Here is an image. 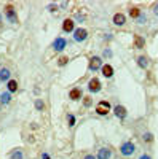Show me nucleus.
I'll list each match as a JSON object with an SVG mask.
<instances>
[{
  "label": "nucleus",
  "mask_w": 158,
  "mask_h": 159,
  "mask_svg": "<svg viewBox=\"0 0 158 159\" xmlns=\"http://www.w3.org/2000/svg\"><path fill=\"white\" fill-rule=\"evenodd\" d=\"M134 42H136V48H144V45H146V40H144L141 35L134 37Z\"/></svg>",
  "instance_id": "obj_17"
},
{
  "label": "nucleus",
  "mask_w": 158,
  "mask_h": 159,
  "mask_svg": "<svg viewBox=\"0 0 158 159\" xmlns=\"http://www.w3.org/2000/svg\"><path fill=\"white\" fill-rule=\"evenodd\" d=\"M134 151H136V145L133 143V142H125V143H122V147H120V153L123 154V156H133L134 154Z\"/></svg>",
  "instance_id": "obj_1"
},
{
  "label": "nucleus",
  "mask_w": 158,
  "mask_h": 159,
  "mask_svg": "<svg viewBox=\"0 0 158 159\" xmlns=\"http://www.w3.org/2000/svg\"><path fill=\"white\" fill-rule=\"evenodd\" d=\"M5 15H7V18L10 19V22H13V24L18 22V15H16L15 8H13V5H7V7H5Z\"/></svg>",
  "instance_id": "obj_4"
},
{
  "label": "nucleus",
  "mask_w": 158,
  "mask_h": 159,
  "mask_svg": "<svg viewBox=\"0 0 158 159\" xmlns=\"http://www.w3.org/2000/svg\"><path fill=\"white\" fill-rule=\"evenodd\" d=\"M7 88H8L10 94H11V92H16V91H18V81H16V80H10L8 84H7Z\"/></svg>",
  "instance_id": "obj_15"
},
{
  "label": "nucleus",
  "mask_w": 158,
  "mask_h": 159,
  "mask_svg": "<svg viewBox=\"0 0 158 159\" xmlns=\"http://www.w3.org/2000/svg\"><path fill=\"white\" fill-rule=\"evenodd\" d=\"M58 10V7H55V5H50V11H56Z\"/></svg>",
  "instance_id": "obj_32"
},
{
  "label": "nucleus",
  "mask_w": 158,
  "mask_h": 159,
  "mask_svg": "<svg viewBox=\"0 0 158 159\" xmlns=\"http://www.w3.org/2000/svg\"><path fill=\"white\" fill-rule=\"evenodd\" d=\"M83 159H96V157H94V156H93V154H86V156H85V157H83Z\"/></svg>",
  "instance_id": "obj_29"
},
{
  "label": "nucleus",
  "mask_w": 158,
  "mask_h": 159,
  "mask_svg": "<svg viewBox=\"0 0 158 159\" xmlns=\"http://www.w3.org/2000/svg\"><path fill=\"white\" fill-rule=\"evenodd\" d=\"M65 45H67V42H65L62 37H58V38L55 40V43H53V48H55L56 51H62V49L65 48Z\"/></svg>",
  "instance_id": "obj_8"
},
{
  "label": "nucleus",
  "mask_w": 158,
  "mask_h": 159,
  "mask_svg": "<svg viewBox=\"0 0 158 159\" xmlns=\"http://www.w3.org/2000/svg\"><path fill=\"white\" fill-rule=\"evenodd\" d=\"M110 156H112L110 148H105V147L99 148V151H98V159H110Z\"/></svg>",
  "instance_id": "obj_9"
},
{
  "label": "nucleus",
  "mask_w": 158,
  "mask_h": 159,
  "mask_svg": "<svg viewBox=\"0 0 158 159\" xmlns=\"http://www.w3.org/2000/svg\"><path fill=\"white\" fill-rule=\"evenodd\" d=\"M69 62V57H65V56H62L59 61H58V65H59V67H64V65L65 64H67Z\"/></svg>",
  "instance_id": "obj_22"
},
{
  "label": "nucleus",
  "mask_w": 158,
  "mask_h": 159,
  "mask_svg": "<svg viewBox=\"0 0 158 159\" xmlns=\"http://www.w3.org/2000/svg\"><path fill=\"white\" fill-rule=\"evenodd\" d=\"M10 76H11V72L8 69H0V81H10Z\"/></svg>",
  "instance_id": "obj_14"
},
{
  "label": "nucleus",
  "mask_w": 158,
  "mask_h": 159,
  "mask_svg": "<svg viewBox=\"0 0 158 159\" xmlns=\"http://www.w3.org/2000/svg\"><path fill=\"white\" fill-rule=\"evenodd\" d=\"M129 16H131V18H139V16H141V10L136 8V7L129 8Z\"/></svg>",
  "instance_id": "obj_19"
},
{
  "label": "nucleus",
  "mask_w": 158,
  "mask_h": 159,
  "mask_svg": "<svg viewBox=\"0 0 158 159\" xmlns=\"http://www.w3.org/2000/svg\"><path fill=\"white\" fill-rule=\"evenodd\" d=\"M110 103L107 102V100H101L98 105H96V113L98 115H101V116H104V115H107L109 111H110Z\"/></svg>",
  "instance_id": "obj_2"
},
{
  "label": "nucleus",
  "mask_w": 158,
  "mask_h": 159,
  "mask_svg": "<svg viewBox=\"0 0 158 159\" xmlns=\"http://www.w3.org/2000/svg\"><path fill=\"white\" fill-rule=\"evenodd\" d=\"M74 25H75V22L67 18V19L62 21V30L64 32H74Z\"/></svg>",
  "instance_id": "obj_11"
},
{
  "label": "nucleus",
  "mask_w": 158,
  "mask_h": 159,
  "mask_svg": "<svg viewBox=\"0 0 158 159\" xmlns=\"http://www.w3.org/2000/svg\"><path fill=\"white\" fill-rule=\"evenodd\" d=\"M0 25H2V16H0Z\"/></svg>",
  "instance_id": "obj_33"
},
{
  "label": "nucleus",
  "mask_w": 158,
  "mask_h": 159,
  "mask_svg": "<svg viewBox=\"0 0 158 159\" xmlns=\"http://www.w3.org/2000/svg\"><path fill=\"white\" fill-rule=\"evenodd\" d=\"M86 37H88V32L85 29H82V27L74 30V40H75V42H85Z\"/></svg>",
  "instance_id": "obj_5"
},
{
  "label": "nucleus",
  "mask_w": 158,
  "mask_h": 159,
  "mask_svg": "<svg viewBox=\"0 0 158 159\" xmlns=\"http://www.w3.org/2000/svg\"><path fill=\"white\" fill-rule=\"evenodd\" d=\"M137 21H139V24H144V22L147 21V16H146V15H142V13H141V16L137 18Z\"/></svg>",
  "instance_id": "obj_25"
},
{
  "label": "nucleus",
  "mask_w": 158,
  "mask_h": 159,
  "mask_svg": "<svg viewBox=\"0 0 158 159\" xmlns=\"http://www.w3.org/2000/svg\"><path fill=\"white\" fill-rule=\"evenodd\" d=\"M35 108H37V110H40V111H42V110L45 108V103H43V102H42L40 99H37V100H35Z\"/></svg>",
  "instance_id": "obj_21"
},
{
  "label": "nucleus",
  "mask_w": 158,
  "mask_h": 159,
  "mask_svg": "<svg viewBox=\"0 0 158 159\" xmlns=\"http://www.w3.org/2000/svg\"><path fill=\"white\" fill-rule=\"evenodd\" d=\"M42 159H51V157H50L48 153H43V154H42Z\"/></svg>",
  "instance_id": "obj_28"
},
{
  "label": "nucleus",
  "mask_w": 158,
  "mask_h": 159,
  "mask_svg": "<svg viewBox=\"0 0 158 159\" xmlns=\"http://www.w3.org/2000/svg\"><path fill=\"white\" fill-rule=\"evenodd\" d=\"M69 99H72V100L82 99V89H80V88H74V89H70V92H69Z\"/></svg>",
  "instance_id": "obj_13"
},
{
  "label": "nucleus",
  "mask_w": 158,
  "mask_h": 159,
  "mask_svg": "<svg viewBox=\"0 0 158 159\" xmlns=\"http://www.w3.org/2000/svg\"><path fill=\"white\" fill-rule=\"evenodd\" d=\"M102 67V61H101V57L99 56H93L89 59V64H88V69L91 70V72H96V70H99Z\"/></svg>",
  "instance_id": "obj_3"
},
{
  "label": "nucleus",
  "mask_w": 158,
  "mask_h": 159,
  "mask_svg": "<svg viewBox=\"0 0 158 159\" xmlns=\"http://www.w3.org/2000/svg\"><path fill=\"white\" fill-rule=\"evenodd\" d=\"M24 156H22V151L21 150H15L11 153V159H22Z\"/></svg>",
  "instance_id": "obj_20"
},
{
  "label": "nucleus",
  "mask_w": 158,
  "mask_h": 159,
  "mask_svg": "<svg viewBox=\"0 0 158 159\" xmlns=\"http://www.w3.org/2000/svg\"><path fill=\"white\" fill-rule=\"evenodd\" d=\"M125 22H126V16L123 13H115L113 15V24L115 25H125Z\"/></svg>",
  "instance_id": "obj_10"
},
{
  "label": "nucleus",
  "mask_w": 158,
  "mask_h": 159,
  "mask_svg": "<svg viewBox=\"0 0 158 159\" xmlns=\"http://www.w3.org/2000/svg\"><path fill=\"white\" fill-rule=\"evenodd\" d=\"M153 13H155V15H156V16H158V3H156V5H155V7H153Z\"/></svg>",
  "instance_id": "obj_31"
},
{
  "label": "nucleus",
  "mask_w": 158,
  "mask_h": 159,
  "mask_svg": "<svg viewBox=\"0 0 158 159\" xmlns=\"http://www.w3.org/2000/svg\"><path fill=\"white\" fill-rule=\"evenodd\" d=\"M142 139H144V142H149V143H150V142H153V135L150 134V132L144 134V135H142Z\"/></svg>",
  "instance_id": "obj_23"
},
{
  "label": "nucleus",
  "mask_w": 158,
  "mask_h": 159,
  "mask_svg": "<svg viewBox=\"0 0 158 159\" xmlns=\"http://www.w3.org/2000/svg\"><path fill=\"white\" fill-rule=\"evenodd\" d=\"M113 111H115V116L120 118V119H125L126 115H128V111H126V108L123 107V105H117V107L113 108Z\"/></svg>",
  "instance_id": "obj_7"
},
{
  "label": "nucleus",
  "mask_w": 158,
  "mask_h": 159,
  "mask_svg": "<svg viewBox=\"0 0 158 159\" xmlns=\"http://www.w3.org/2000/svg\"><path fill=\"white\" fill-rule=\"evenodd\" d=\"M101 72H102V75H104L105 78H112V76H113V67H112V65H109V64L102 65Z\"/></svg>",
  "instance_id": "obj_12"
},
{
  "label": "nucleus",
  "mask_w": 158,
  "mask_h": 159,
  "mask_svg": "<svg viewBox=\"0 0 158 159\" xmlns=\"http://www.w3.org/2000/svg\"><path fill=\"white\" fill-rule=\"evenodd\" d=\"M137 65L141 69H147L149 67V59L146 57V56H141L139 59H137Z\"/></svg>",
  "instance_id": "obj_16"
},
{
  "label": "nucleus",
  "mask_w": 158,
  "mask_h": 159,
  "mask_svg": "<svg viewBox=\"0 0 158 159\" xmlns=\"http://www.w3.org/2000/svg\"><path fill=\"white\" fill-rule=\"evenodd\" d=\"M88 89L91 92H99L101 91V81H99L98 78H91L89 83H88Z\"/></svg>",
  "instance_id": "obj_6"
},
{
  "label": "nucleus",
  "mask_w": 158,
  "mask_h": 159,
  "mask_svg": "<svg viewBox=\"0 0 158 159\" xmlns=\"http://www.w3.org/2000/svg\"><path fill=\"white\" fill-rule=\"evenodd\" d=\"M139 159H152V157H150V156H149V154H142V156H141V157H139Z\"/></svg>",
  "instance_id": "obj_30"
},
{
  "label": "nucleus",
  "mask_w": 158,
  "mask_h": 159,
  "mask_svg": "<svg viewBox=\"0 0 158 159\" xmlns=\"http://www.w3.org/2000/svg\"><path fill=\"white\" fill-rule=\"evenodd\" d=\"M83 102H85V107H91V99L89 97H85Z\"/></svg>",
  "instance_id": "obj_26"
},
{
  "label": "nucleus",
  "mask_w": 158,
  "mask_h": 159,
  "mask_svg": "<svg viewBox=\"0 0 158 159\" xmlns=\"http://www.w3.org/2000/svg\"><path fill=\"white\" fill-rule=\"evenodd\" d=\"M104 56H105V57H110V56H112V51H110V49H105V51H104Z\"/></svg>",
  "instance_id": "obj_27"
},
{
  "label": "nucleus",
  "mask_w": 158,
  "mask_h": 159,
  "mask_svg": "<svg viewBox=\"0 0 158 159\" xmlns=\"http://www.w3.org/2000/svg\"><path fill=\"white\" fill-rule=\"evenodd\" d=\"M67 123H69L70 127L75 126V116H74V115H67Z\"/></svg>",
  "instance_id": "obj_24"
},
{
  "label": "nucleus",
  "mask_w": 158,
  "mask_h": 159,
  "mask_svg": "<svg viewBox=\"0 0 158 159\" xmlns=\"http://www.w3.org/2000/svg\"><path fill=\"white\" fill-rule=\"evenodd\" d=\"M10 100H11V94H10V92H3V94L2 96H0V102H2V103H10Z\"/></svg>",
  "instance_id": "obj_18"
}]
</instances>
